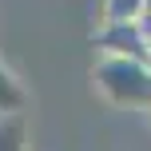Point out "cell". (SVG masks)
Returning a JSON list of instances; mask_svg holds the SVG:
<instances>
[{
	"label": "cell",
	"instance_id": "obj_1",
	"mask_svg": "<svg viewBox=\"0 0 151 151\" xmlns=\"http://www.w3.org/2000/svg\"><path fill=\"white\" fill-rule=\"evenodd\" d=\"M91 88L115 107L151 111V64L147 60L99 52L96 68H91Z\"/></svg>",
	"mask_w": 151,
	"mask_h": 151
},
{
	"label": "cell",
	"instance_id": "obj_2",
	"mask_svg": "<svg viewBox=\"0 0 151 151\" xmlns=\"http://www.w3.org/2000/svg\"><path fill=\"white\" fill-rule=\"evenodd\" d=\"M28 104H32L28 88L12 76L8 64H0V115H24V111H28Z\"/></svg>",
	"mask_w": 151,
	"mask_h": 151
},
{
	"label": "cell",
	"instance_id": "obj_3",
	"mask_svg": "<svg viewBox=\"0 0 151 151\" xmlns=\"http://www.w3.org/2000/svg\"><path fill=\"white\" fill-rule=\"evenodd\" d=\"M147 16V0H104V28L111 24H139Z\"/></svg>",
	"mask_w": 151,
	"mask_h": 151
},
{
	"label": "cell",
	"instance_id": "obj_4",
	"mask_svg": "<svg viewBox=\"0 0 151 151\" xmlns=\"http://www.w3.org/2000/svg\"><path fill=\"white\" fill-rule=\"evenodd\" d=\"M28 147V115H0V151Z\"/></svg>",
	"mask_w": 151,
	"mask_h": 151
},
{
	"label": "cell",
	"instance_id": "obj_5",
	"mask_svg": "<svg viewBox=\"0 0 151 151\" xmlns=\"http://www.w3.org/2000/svg\"><path fill=\"white\" fill-rule=\"evenodd\" d=\"M147 16H151V0H147Z\"/></svg>",
	"mask_w": 151,
	"mask_h": 151
}]
</instances>
